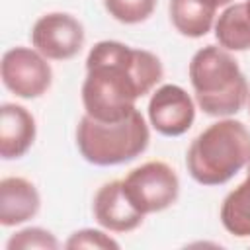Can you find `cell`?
I'll return each instance as SVG.
<instances>
[{
	"label": "cell",
	"mask_w": 250,
	"mask_h": 250,
	"mask_svg": "<svg viewBox=\"0 0 250 250\" xmlns=\"http://www.w3.org/2000/svg\"><path fill=\"white\" fill-rule=\"evenodd\" d=\"M164 76L160 59L121 41H100L86 57L82 104L86 115L98 121H119L137 109V100L148 94Z\"/></svg>",
	"instance_id": "cell-1"
},
{
	"label": "cell",
	"mask_w": 250,
	"mask_h": 250,
	"mask_svg": "<svg viewBox=\"0 0 250 250\" xmlns=\"http://www.w3.org/2000/svg\"><path fill=\"white\" fill-rule=\"evenodd\" d=\"M250 162V131L238 119H219L189 145L186 166L201 186H221Z\"/></svg>",
	"instance_id": "cell-2"
},
{
	"label": "cell",
	"mask_w": 250,
	"mask_h": 250,
	"mask_svg": "<svg viewBox=\"0 0 250 250\" xmlns=\"http://www.w3.org/2000/svg\"><path fill=\"white\" fill-rule=\"evenodd\" d=\"M189 82L203 113L229 117L248 102V82L234 57L217 45L199 49L189 61Z\"/></svg>",
	"instance_id": "cell-3"
},
{
	"label": "cell",
	"mask_w": 250,
	"mask_h": 250,
	"mask_svg": "<svg viewBox=\"0 0 250 250\" xmlns=\"http://www.w3.org/2000/svg\"><path fill=\"white\" fill-rule=\"evenodd\" d=\"M150 141L148 125L139 109L119 121H98L84 113L76 127V146L94 166H117L141 156Z\"/></svg>",
	"instance_id": "cell-4"
},
{
	"label": "cell",
	"mask_w": 250,
	"mask_h": 250,
	"mask_svg": "<svg viewBox=\"0 0 250 250\" xmlns=\"http://www.w3.org/2000/svg\"><path fill=\"white\" fill-rule=\"evenodd\" d=\"M129 201L143 213H158L176 203L180 195V180L172 166L162 160H150L131 170L123 180Z\"/></svg>",
	"instance_id": "cell-5"
},
{
	"label": "cell",
	"mask_w": 250,
	"mask_h": 250,
	"mask_svg": "<svg viewBox=\"0 0 250 250\" xmlns=\"http://www.w3.org/2000/svg\"><path fill=\"white\" fill-rule=\"evenodd\" d=\"M0 72L4 86L23 100L43 96L53 80V70L47 59L37 49L29 47L8 49L2 57Z\"/></svg>",
	"instance_id": "cell-6"
},
{
	"label": "cell",
	"mask_w": 250,
	"mask_h": 250,
	"mask_svg": "<svg viewBox=\"0 0 250 250\" xmlns=\"http://www.w3.org/2000/svg\"><path fill=\"white\" fill-rule=\"evenodd\" d=\"M31 45L51 61H68L76 57L84 45L82 23L64 12L41 16L31 29Z\"/></svg>",
	"instance_id": "cell-7"
},
{
	"label": "cell",
	"mask_w": 250,
	"mask_h": 250,
	"mask_svg": "<svg viewBox=\"0 0 250 250\" xmlns=\"http://www.w3.org/2000/svg\"><path fill=\"white\" fill-rule=\"evenodd\" d=\"M148 119L160 135L180 137L195 121V104L182 86L164 84L150 96Z\"/></svg>",
	"instance_id": "cell-8"
},
{
	"label": "cell",
	"mask_w": 250,
	"mask_h": 250,
	"mask_svg": "<svg viewBox=\"0 0 250 250\" xmlns=\"http://www.w3.org/2000/svg\"><path fill=\"white\" fill-rule=\"evenodd\" d=\"M92 211L98 225L111 232H131L145 219V215L125 195L123 180L104 184L94 197Z\"/></svg>",
	"instance_id": "cell-9"
},
{
	"label": "cell",
	"mask_w": 250,
	"mask_h": 250,
	"mask_svg": "<svg viewBox=\"0 0 250 250\" xmlns=\"http://www.w3.org/2000/svg\"><path fill=\"white\" fill-rule=\"evenodd\" d=\"M37 135L33 115L18 104H2L0 107V156L4 160L21 158L33 145Z\"/></svg>",
	"instance_id": "cell-10"
},
{
	"label": "cell",
	"mask_w": 250,
	"mask_h": 250,
	"mask_svg": "<svg viewBox=\"0 0 250 250\" xmlns=\"http://www.w3.org/2000/svg\"><path fill=\"white\" fill-rule=\"evenodd\" d=\"M39 207V191L29 180L10 176L0 182V223L4 227H16L33 219Z\"/></svg>",
	"instance_id": "cell-11"
},
{
	"label": "cell",
	"mask_w": 250,
	"mask_h": 250,
	"mask_svg": "<svg viewBox=\"0 0 250 250\" xmlns=\"http://www.w3.org/2000/svg\"><path fill=\"white\" fill-rule=\"evenodd\" d=\"M217 8V0H170V20L178 33L197 39L211 31Z\"/></svg>",
	"instance_id": "cell-12"
},
{
	"label": "cell",
	"mask_w": 250,
	"mask_h": 250,
	"mask_svg": "<svg viewBox=\"0 0 250 250\" xmlns=\"http://www.w3.org/2000/svg\"><path fill=\"white\" fill-rule=\"evenodd\" d=\"M215 37L219 47L227 51L250 49V12L246 4H232L219 14L215 21Z\"/></svg>",
	"instance_id": "cell-13"
},
{
	"label": "cell",
	"mask_w": 250,
	"mask_h": 250,
	"mask_svg": "<svg viewBox=\"0 0 250 250\" xmlns=\"http://www.w3.org/2000/svg\"><path fill=\"white\" fill-rule=\"evenodd\" d=\"M221 223L236 238L250 236V170L246 178L223 199Z\"/></svg>",
	"instance_id": "cell-14"
},
{
	"label": "cell",
	"mask_w": 250,
	"mask_h": 250,
	"mask_svg": "<svg viewBox=\"0 0 250 250\" xmlns=\"http://www.w3.org/2000/svg\"><path fill=\"white\" fill-rule=\"evenodd\" d=\"M107 14L121 23H141L156 8V0H104Z\"/></svg>",
	"instance_id": "cell-15"
},
{
	"label": "cell",
	"mask_w": 250,
	"mask_h": 250,
	"mask_svg": "<svg viewBox=\"0 0 250 250\" xmlns=\"http://www.w3.org/2000/svg\"><path fill=\"white\" fill-rule=\"evenodd\" d=\"M6 248L8 250H29V248L55 250V248H59V240L55 238L53 232H49L41 227H27V229H21L16 234H12Z\"/></svg>",
	"instance_id": "cell-16"
},
{
	"label": "cell",
	"mask_w": 250,
	"mask_h": 250,
	"mask_svg": "<svg viewBox=\"0 0 250 250\" xmlns=\"http://www.w3.org/2000/svg\"><path fill=\"white\" fill-rule=\"evenodd\" d=\"M66 248H98V250H117L119 242L113 240L109 234L98 229H82L70 234V238L64 242Z\"/></svg>",
	"instance_id": "cell-17"
},
{
	"label": "cell",
	"mask_w": 250,
	"mask_h": 250,
	"mask_svg": "<svg viewBox=\"0 0 250 250\" xmlns=\"http://www.w3.org/2000/svg\"><path fill=\"white\" fill-rule=\"evenodd\" d=\"M219 2V6H225V4H229V2H232V0H217Z\"/></svg>",
	"instance_id": "cell-18"
},
{
	"label": "cell",
	"mask_w": 250,
	"mask_h": 250,
	"mask_svg": "<svg viewBox=\"0 0 250 250\" xmlns=\"http://www.w3.org/2000/svg\"><path fill=\"white\" fill-rule=\"evenodd\" d=\"M244 4H246V8H248V12H250V0H246Z\"/></svg>",
	"instance_id": "cell-19"
},
{
	"label": "cell",
	"mask_w": 250,
	"mask_h": 250,
	"mask_svg": "<svg viewBox=\"0 0 250 250\" xmlns=\"http://www.w3.org/2000/svg\"><path fill=\"white\" fill-rule=\"evenodd\" d=\"M248 107H250V94H248Z\"/></svg>",
	"instance_id": "cell-20"
},
{
	"label": "cell",
	"mask_w": 250,
	"mask_h": 250,
	"mask_svg": "<svg viewBox=\"0 0 250 250\" xmlns=\"http://www.w3.org/2000/svg\"><path fill=\"white\" fill-rule=\"evenodd\" d=\"M248 170H250V162H248Z\"/></svg>",
	"instance_id": "cell-21"
}]
</instances>
